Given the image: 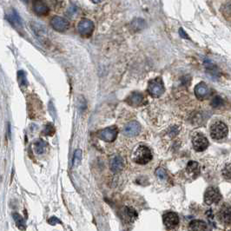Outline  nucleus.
I'll use <instances>...</instances> for the list:
<instances>
[{
	"instance_id": "obj_21",
	"label": "nucleus",
	"mask_w": 231,
	"mask_h": 231,
	"mask_svg": "<svg viewBox=\"0 0 231 231\" xmlns=\"http://www.w3.org/2000/svg\"><path fill=\"white\" fill-rule=\"evenodd\" d=\"M145 25L146 24L143 19H142V18H136V19H134L133 21H132V23H131V28L134 30L137 31V30H143L145 27Z\"/></svg>"
},
{
	"instance_id": "obj_20",
	"label": "nucleus",
	"mask_w": 231,
	"mask_h": 231,
	"mask_svg": "<svg viewBox=\"0 0 231 231\" xmlns=\"http://www.w3.org/2000/svg\"><path fill=\"white\" fill-rule=\"evenodd\" d=\"M47 148V143L43 141L41 139L36 140L34 143V149H35V151H36V154L38 155H41L43 153H44L45 150Z\"/></svg>"
},
{
	"instance_id": "obj_28",
	"label": "nucleus",
	"mask_w": 231,
	"mask_h": 231,
	"mask_svg": "<svg viewBox=\"0 0 231 231\" xmlns=\"http://www.w3.org/2000/svg\"><path fill=\"white\" fill-rule=\"evenodd\" d=\"M156 175L157 176V177H159L161 180H165L166 177H167V174L165 172V170L162 168H158L157 170H156Z\"/></svg>"
},
{
	"instance_id": "obj_30",
	"label": "nucleus",
	"mask_w": 231,
	"mask_h": 231,
	"mask_svg": "<svg viewBox=\"0 0 231 231\" xmlns=\"http://www.w3.org/2000/svg\"><path fill=\"white\" fill-rule=\"evenodd\" d=\"M179 34H180V36L184 38V39H189V36L187 35V33L184 31V30L182 28H180L179 29Z\"/></svg>"
},
{
	"instance_id": "obj_11",
	"label": "nucleus",
	"mask_w": 231,
	"mask_h": 231,
	"mask_svg": "<svg viewBox=\"0 0 231 231\" xmlns=\"http://www.w3.org/2000/svg\"><path fill=\"white\" fill-rule=\"evenodd\" d=\"M141 130V126L139 122L136 121L129 122L125 125L123 129V134L127 136H135L138 135Z\"/></svg>"
},
{
	"instance_id": "obj_18",
	"label": "nucleus",
	"mask_w": 231,
	"mask_h": 231,
	"mask_svg": "<svg viewBox=\"0 0 231 231\" xmlns=\"http://www.w3.org/2000/svg\"><path fill=\"white\" fill-rule=\"evenodd\" d=\"M143 101H144V97L139 92H133L127 99L129 104L132 106H139L143 103Z\"/></svg>"
},
{
	"instance_id": "obj_17",
	"label": "nucleus",
	"mask_w": 231,
	"mask_h": 231,
	"mask_svg": "<svg viewBox=\"0 0 231 231\" xmlns=\"http://www.w3.org/2000/svg\"><path fill=\"white\" fill-rule=\"evenodd\" d=\"M186 172L192 178H195L200 174V166L198 163L195 161H189L186 167Z\"/></svg>"
},
{
	"instance_id": "obj_9",
	"label": "nucleus",
	"mask_w": 231,
	"mask_h": 231,
	"mask_svg": "<svg viewBox=\"0 0 231 231\" xmlns=\"http://www.w3.org/2000/svg\"><path fill=\"white\" fill-rule=\"evenodd\" d=\"M50 24L52 26V28L56 30L57 31L59 32H64L66 30H68L70 24L69 22L65 20L64 18H61V17H54L50 20Z\"/></svg>"
},
{
	"instance_id": "obj_32",
	"label": "nucleus",
	"mask_w": 231,
	"mask_h": 231,
	"mask_svg": "<svg viewBox=\"0 0 231 231\" xmlns=\"http://www.w3.org/2000/svg\"><path fill=\"white\" fill-rule=\"evenodd\" d=\"M24 1H29V0H24Z\"/></svg>"
},
{
	"instance_id": "obj_19",
	"label": "nucleus",
	"mask_w": 231,
	"mask_h": 231,
	"mask_svg": "<svg viewBox=\"0 0 231 231\" xmlns=\"http://www.w3.org/2000/svg\"><path fill=\"white\" fill-rule=\"evenodd\" d=\"M122 212H123V218L128 222H134L137 218V213L132 208H125Z\"/></svg>"
},
{
	"instance_id": "obj_26",
	"label": "nucleus",
	"mask_w": 231,
	"mask_h": 231,
	"mask_svg": "<svg viewBox=\"0 0 231 231\" xmlns=\"http://www.w3.org/2000/svg\"><path fill=\"white\" fill-rule=\"evenodd\" d=\"M18 81H19V84L20 85H24L26 86L27 85V79H26V77H25V73L23 71H18Z\"/></svg>"
},
{
	"instance_id": "obj_1",
	"label": "nucleus",
	"mask_w": 231,
	"mask_h": 231,
	"mask_svg": "<svg viewBox=\"0 0 231 231\" xmlns=\"http://www.w3.org/2000/svg\"><path fill=\"white\" fill-rule=\"evenodd\" d=\"M133 159L136 164H146L151 161L152 153L148 147L141 145L134 152Z\"/></svg>"
},
{
	"instance_id": "obj_12",
	"label": "nucleus",
	"mask_w": 231,
	"mask_h": 231,
	"mask_svg": "<svg viewBox=\"0 0 231 231\" xmlns=\"http://www.w3.org/2000/svg\"><path fill=\"white\" fill-rule=\"evenodd\" d=\"M209 94H210V90L203 82H201L195 87V95L200 100L205 99L206 97L209 96Z\"/></svg>"
},
{
	"instance_id": "obj_2",
	"label": "nucleus",
	"mask_w": 231,
	"mask_h": 231,
	"mask_svg": "<svg viewBox=\"0 0 231 231\" xmlns=\"http://www.w3.org/2000/svg\"><path fill=\"white\" fill-rule=\"evenodd\" d=\"M228 127L222 122H215L210 127V136L213 139L220 140L228 135Z\"/></svg>"
},
{
	"instance_id": "obj_8",
	"label": "nucleus",
	"mask_w": 231,
	"mask_h": 231,
	"mask_svg": "<svg viewBox=\"0 0 231 231\" xmlns=\"http://www.w3.org/2000/svg\"><path fill=\"white\" fill-rule=\"evenodd\" d=\"M78 29L79 33L82 36H91V33L94 30V24L89 19H83L79 22Z\"/></svg>"
},
{
	"instance_id": "obj_15",
	"label": "nucleus",
	"mask_w": 231,
	"mask_h": 231,
	"mask_svg": "<svg viewBox=\"0 0 231 231\" xmlns=\"http://www.w3.org/2000/svg\"><path fill=\"white\" fill-rule=\"evenodd\" d=\"M33 10L39 16H45L49 12V7L43 0H35L33 2Z\"/></svg>"
},
{
	"instance_id": "obj_16",
	"label": "nucleus",
	"mask_w": 231,
	"mask_h": 231,
	"mask_svg": "<svg viewBox=\"0 0 231 231\" xmlns=\"http://www.w3.org/2000/svg\"><path fill=\"white\" fill-rule=\"evenodd\" d=\"M123 166H124V163H123L122 158L120 156H115L110 160L109 167H110V170L114 173L120 172L123 169Z\"/></svg>"
},
{
	"instance_id": "obj_24",
	"label": "nucleus",
	"mask_w": 231,
	"mask_h": 231,
	"mask_svg": "<svg viewBox=\"0 0 231 231\" xmlns=\"http://www.w3.org/2000/svg\"><path fill=\"white\" fill-rule=\"evenodd\" d=\"M82 159V151L80 150H77L74 153V157H73V165L77 166L80 163Z\"/></svg>"
},
{
	"instance_id": "obj_23",
	"label": "nucleus",
	"mask_w": 231,
	"mask_h": 231,
	"mask_svg": "<svg viewBox=\"0 0 231 231\" xmlns=\"http://www.w3.org/2000/svg\"><path fill=\"white\" fill-rule=\"evenodd\" d=\"M43 135H45V136H52L55 133V128L53 126V124L48 123L44 127V129H43Z\"/></svg>"
},
{
	"instance_id": "obj_7",
	"label": "nucleus",
	"mask_w": 231,
	"mask_h": 231,
	"mask_svg": "<svg viewBox=\"0 0 231 231\" xmlns=\"http://www.w3.org/2000/svg\"><path fill=\"white\" fill-rule=\"evenodd\" d=\"M117 134H118L117 128L115 126H111V127L105 128L103 130H101L98 133V136L100 139L103 140L104 142L111 143V142L115 141L116 136H117Z\"/></svg>"
},
{
	"instance_id": "obj_14",
	"label": "nucleus",
	"mask_w": 231,
	"mask_h": 231,
	"mask_svg": "<svg viewBox=\"0 0 231 231\" xmlns=\"http://www.w3.org/2000/svg\"><path fill=\"white\" fill-rule=\"evenodd\" d=\"M188 231H211V229L205 222L194 220L188 225Z\"/></svg>"
},
{
	"instance_id": "obj_3",
	"label": "nucleus",
	"mask_w": 231,
	"mask_h": 231,
	"mask_svg": "<svg viewBox=\"0 0 231 231\" xmlns=\"http://www.w3.org/2000/svg\"><path fill=\"white\" fill-rule=\"evenodd\" d=\"M164 91H165V88H164V83L160 78L153 79L149 83L148 91H149L150 95L152 97H161L164 93Z\"/></svg>"
},
{
	"instance_id": "obj_31",
	"label": "nucleus",
	"mask_w": 231,
	"mask_h": 231,
	"mask_svg": "<svg viewBox=\"0 0 231 231\" xmlns=\"http://www.w3.org/2000/svg\"><path fill=\"white\" fill-rule=\"evenodd\" d=\"M93 3H95V4H98V3H100V2H102L103 0H91Z\"/></svg>"
},
{
	"instance_id": "obj_13",
	"label": "nucleus",
	"mask_w": 231,
	"mask_h": 231,
	"mask_svg": "<svg viewBox=\"0 0 231 231\" xmlns=\"http://www.w3.org/2000/svg\"><path fill=\"white\" fill-rule=\"evenodd\" d=\"M6 18L8 19V21L11 24L15 26L16 28H22L23 24H22V19L19 17L18 13L14 9L10 10L9 12L6 13Z\"/></svg>"
},
{
	"instance_id": "obj_22",
	"label": "nucleus",
	"mask_w": 231,
	"mask_h": 231,
	"mask_svg": "<svg viewBox=\"0 0 231 231\" xmlns=\"http://www.w3.org/2000/svg\"><path fill=\"white\" fill-rule=\"evenodd\" d=\"M13 219L15 220V222L18 226V228L21 230H25L26 225H25V222H24V218L18 214V213H14L13 214Z\"/></svg>"
},
{
	"instance_id": "obj_29",
	"label": "nucleus",
	"mask_w": 231,
	"mask_h": 231,
	"mask_svg": "<svg viewBox=\"0 0 231 231\" xmlns=\"http://www.w3.org/2000/svg\"><path fill=\"white\" fill-rule=\"evenodd\" d=\"M48 222L51 225H55L57 224V223H60L61 222L57 219V217H56V216H52V217H50V218L48 220Z\"/></svg>"
},
{
	"instance_id": "obj_4",
	"label": "nucleus",
	"mask_w": 231,
	"mask_h": 231,
	"mask_svg": "<svg viewBox=\"0 0 231 231\" xmlns=\"http://www.w3.org/2000/svg\"><path fill=\"white\" fill-rule=\"evenodd\" d=\"M222 200V195L218 190V188L209 187L207 188L204 194V202L207 205H212L214 203H218Z\"/></svg>"
},
{
	"instance_id": "obj_10",
	"label": "nucleus",
	"mask_w": 231,
	"mask_h": 231,
	"mask_svg": "<svg viewBox=\"0 0 231 231\" xmlns=\"http://www.w3.org/2000/svg\"><path fill=\"white\" fill-rule=\"evenodd\" d=\"M164 223L169 229L176 228L179 223V217L177 214L174 212L166 213L164 215Z\"/></svg>"
},
{
	"instance_id": "obj_27",
	"label": "nucleus",
	"mask_w": 231,
	"mask_h": 231,
	"mask_svg": "<svg viewBox=\"0 0 231 231\" xmlns=\"http://www.w3.org/2000/svg\"><path fill=\"white\" fill-rule=\"evenodd\" d=\"M222 103H223V101H222V97H219V96H215L212 99V101H211V105H212L213 107H215V108L221 106Z\"/></svg>"
},
{
	"instance_id": "obj_25",
	"label": "nucleus",
	"mask_w": 231,
	"mask_h": 231,
	"mask_svg": "<svg viewBox=\"0 0 231 231\" xmlns=\"http://www.w3.org/2000/svg\"><path fill=\"white\" fill-rule=\"evenodd\" d=\"M222 176L227 180H231V164L226 165L222 170Z\"/></svg>"
},
{
	"instance_id": "obj_6",
	"label": "nucleus",
	"mask_w": 231,
	"mask_h": 231,
	"mask_svg": "<svg viewBox=\"0 0 231 231\" xmlns=\"http://www.w3.org/2000/svg\"><path fill=\"white\" fill-rule=\"evenodd\" d=\"M193 147L196 151L201 152L205 150L209 146V141L207 137L201 133L195 134L192 137Z\"/></svg>"
},
{
	"instance_id": "obj_5",
	"label": "nucleus",
	"mask_w": 231,
	"mask_h": 231,
	"mask_svg": "<svg viewBox=\"0 0 231 231\" xmlns=\"http://www.w3.org/2000/svg\"><path fill=\"white\" fill-rule=\"evenodd\" d=\"M217 217L219 221L225 225L231 224V204L230 203H224L222 206L220 208Z\"/></svg>"
}]
</instances>
